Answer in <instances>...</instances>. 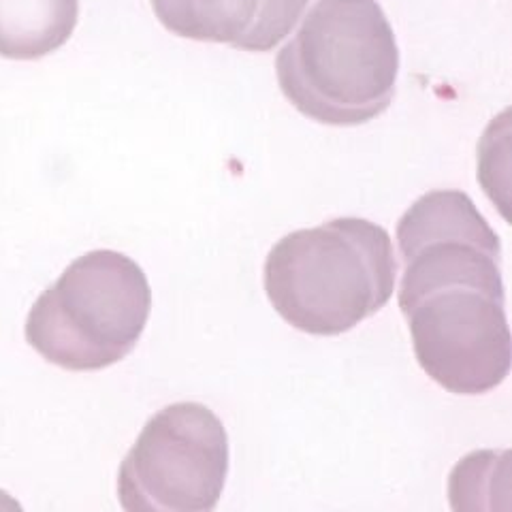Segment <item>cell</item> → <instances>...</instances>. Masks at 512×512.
<instances>
[{
    "label": "cell",
    "mask_w": 512,
    "mask_h": 512,
    "mask_svg": "<svg viewBox=\"0 0 512 512\" xmlns=\"http://www.w3.org/2000/svg\"><path fill=\"white\" fill-rule=\"evenodd\" d=\"M229 436L199 402L156 412L118 470L124 512H216L229 474Z\"/></svg>",
    "instance_id": "obj_5"
},
{
    "label": "cell",
    "mask_w": 512,
    "mask_h": 512,
    "mask_svg": "<svg viewBox=\"0 0 512 512\" xmlns=\"http://www.w3.org/2000/svg\"><path fill=\"white\" fill-rule=\"evenodd\" d=\"M77 20L79 0H0V56H50L71 39Z\"/></svg>",
    "instance_id": "obj_7"
},
{
    "label": "cell",
    "mask_w": 512,
    "mask_h": 512,
    "mask_svg": "<svg viewBox=\"0 0 512 512\" xmlns=\"http://www.w3.org/2000/svg\"><path fill=\"white\" fill-rule=\"evenodd\" d=\"M152 312L143 269L122 252L92 250L47 286L26 318V342L69 372H101L135 350Z\"/></svg>",
    "instance_id": "obj_4"
},
{
    "label": "cell",
    "mask_w": 512,
    "mask_h": 512,
    "mask_svg": "<svg viewBox=\"0 0 512 512\" xmlns=\"http://www.w3.org/2000/svg\"><path fill=\"white\" fill-rule=\"evenodd\" d=\"M310 0H152L158 22L192 41L269 52L286 39Z\"/></svg>",
    "instance_id": "obj_6"
},
{
    "label": "cell",
    "mask_w": 512,
    "mask_h": 512,
    "mask_svg": "<svg viewBox=\"0 0 512 512\" xmlns=\"http://www.w3.org/2000/svg\"><path fill=\"white\" fill-rule=\"evenodd\" d=\"M402 308L421 370L455 395H485L510 374L502 244L461 190H431L397 224Z\"/></svg>",
    "instance_id": "obj_1"
},
{
    "label": "cell",
    "mask_w": 512,
    "mask_h": 512,
    "mask_svg": "<svg viewBox=\"0 0 512 512\" xmlns=\"http://www.w3.org/2000/svg\"><path fill=\"white\" fill-rule=\"evenodd\" d=\"M282 94L327 126H359L389 109L399 47L378 0H316L276 58Z\"/></svg>",
    "instance_id": "obj_2"
},
{
    "label": "cell",
    "mask_w": 512,
    "mask_h": 512,
    "mask_svg": "<svg viewBox=\"0 0 512 512\" xmlns=\"http://www.w3.org/2000/svg\"><path fill=\"white\" fill-rule=\"evenodd\" d=\"M510 451H472L448 476L453 512H508Z\"/></svg>",
    "instance_id": "obj_8"
},
{
    "label": "cell",
    "mask_w": 512,
    "mask_h": 512,
    "mask_svg": "<svg viewBox=\"0 0 512 512\" xmlns=\"http://www.w3.org/2000/svg\"><path fill=\"white\" fill-rule=\"evenodd\" d=\"M0 512H24V508L9 491L0 489Z\"/></svg>",
    "instance_id": "obj_9"
},
{
    "label": "cell",
    "mask_w": 512,
    "mask_h": 512,
    "mask_svg": "<svg viewBox=\"0 0 512 512\" xmlns=\"http://www.w3.org/2000/svg\"><path fill=\"white\" fill-rule=\"evenodd\" d=\"M395 280L391 235L365 218H333L288 233L269 250L263 269L274 310L297 331L323 338L378 314Z\"/></svg>",
    "instance_id": "obj_3"
}]
</instances>
